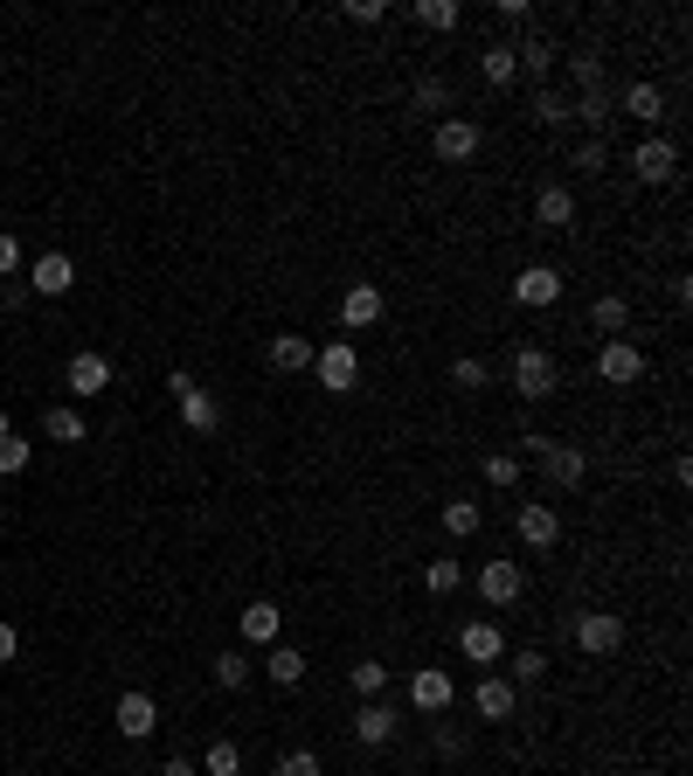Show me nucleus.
Here are the masks:
<instances>
[{
  "label": "nucleus",
  "mask_w": 693,
  "mask_h": 776,
  "mask_svg": "<svg viewBox=\"0 0 693 776\" xmlns=\"http://www.w3.org/2000/svg\"><path fill=\"white\" fill-rule=\"evenodd\" d=\"M513 396L521 402H548L555 396V360L542 347H513Z\"/></svg>",
  "instance_id": "f257e3e1"
},
{
  "label": "nucleus",
  "mask_w": 693,
  "mask_h": 776,
  "mask_svg": "<svg viewBox=\"0 0 693 776\" xmlns=\"http://www.w3.org/2000/svg\"><path fill=\"white\" fill-rule=\"evenodd\" d=\"M479 125L472 118H438V125H430V153H438V160L444 167H465V160H479Z\"/></svg>",
  "instance_id": "f03ea898"
},
{
  "label": "nucleus",
  "mask_w": 693,
  "mask_h": 776,
  "mask_svg": "<svg viewBox=\"0 0 693 776\" xmlns=\"http://www.w3.org/2000/svg\"><path fill=\"white\" fill-rule=\"evenodd\" d=\"M313 368H319V388L347 396V388L361 381V354H354V340H326V347L313 354Z\"/></svg>",
  "instance_id": "7ed1b4c3"
},
{
  "label": "nucleus",
  "mask_w": 693,
  "mask_h": 776,
  "mask_svg": "<svg viewBox=\"0 0 693 776\" xmlns=\"http://www.w3.org/2000/svg\"><path fill=\"white\" fill-rule=\"evenodd\" d=\"M576 644H582L589 659H610V652L624 644V617H618V610H582V617H576Z\"/></svg>",
  "instance_id": "20e7f679"
},
{
  "label": "nucleus",
  "mask_w": 693,
  "mask_h": 776,
  "mask_svg": "<svg viewBox=\"0 0 693 776\" xmlns=\"http://www.w3.org/2000/svg\"><path fill=\"white\" fill-rule=\"evenodd\" d=\"M631 174L645 180V188H665V180L680 174V146L673 139H638L631 146Z\"/></svg>",
  "instance_id": "39448f33"
},
{
  "label": "nucleus",
  "mask_w": 693,
  "mask_h": 776,
  "mask_svg": "<svg viewBox=\"0 0 693 776\" xmlns=\"http://www.w3.org/2000/svg\"><path fill=\"white\" fill-rule=\"evenodd\" d=\"M451 701H458V686H451V672H444V665L409 672V707H417V714H444Z\"/></svg>",
  "instance_id": "423d86ee"
},
{
  "label": "nucleus",
  "mask_w": 693,
  "mask_h": 776,
  "mask_svg": "<svg viewBox=\"0 0 693 776\" xmlns=\"http://www.w3.org/2000/svg\"><path fill=\"white\" fill-rule=\"evenodd\" d=\"M521 589H527V568L513 562V555H493V562L479 568V597H485V604H513Z\"/></svg>",
  "instance_id": "0eeeda50"
},
{
  "label": "nucleus",
  "mask_w": 693,
  "mask_h": 776,
  "mask_svg": "<svg viewBox=\"0 0 693 776\" xmlns=\"http://www.w3.org/2000/svg\"><path fill=\"white\" fill-rule=\"evenodd\" d=\"M534 464H542V472L561 485V493H576V485L589 479V451H582V444H555V437H548V451L534 458Z\"/></svg>",
  "instance_id": "6e6552de"
},
{
  "label": "nucleus",
  "mask_w": 693,
  "mask_h": 776,
  "mask_svg": "<svg viewBox=\"0 0 693 776\" xmlns=\"http://www.w3.org/2000/svg\"><path fill=\"white\" fill-rule=\"evenodd\" d=\"M112 721H118V735H125V742H146L153 728H160V701H153V693H118Z\"/></svg>",
  "instance_id": "1a4fd4ad"
},
{
  "label": "nucleus",
  "mask_w": 693,
  "mask_h": 776,
  "mask_svg": "<svg viewBox=\"0 0 693 776\" xmlns=\"http://www.w3.org/2000/svg\"><path fill=\"white\" fill-rule=\"evenodd\" d=\"M513 534H521L527 548H555V541H561V513L548 500H527L521 513H513Z\"/></svg>",
  "instance_id": "9d476101"
},
{
  "label": "nucleus",
  "mask_w": 693,
  "mask_h": 776,
  "mask_svg": "<svg viewBox=\"0 0 693 776\" xmlns=\"http://www.w3.org/2000/svg\"><path fill=\"white\" fill-rule=\"evenodd\" d=\"M458 652H465L472 665H500L506 659V631L493 625V617H472V625L458 631Z\"/></svg>",
  "instance_id": "9b49d317"
},
{
  "label": "nucleus",
  "mask_w": 693,
  "mask_h": 776,
  "mask_svg": "<svg viewBox=\"0 0 693 776\" xmlns=\"http://www.w3.org/2000/svg\"><path fill=\"white\" fill-rule=\"evenodd\" d=\"M513 701H521V686L500 680V672H479V686H472V714L479 721H513Z\"/></svg>",
  "instance_id": "f8f14e48"
},
{
  "label": "nucleus",
  "mask_w": 693,
  "mask_h": 776,
  "mask_svg": "<svg viewBox=\"0 0 693 776\" xmlns=\"http://www.w3.org/2000/svg\"><path fill=\"white\" fill-rule=\"evenodd\" d=\"M597 375H603L610 388H631L638 375H645V354H638L631 340H603V347H597Z\"/></svg>",
  "instance_id": "ddd939ff"
},
{
  "label": "nucleus",
  "mask_w": 693,
  "mask_h": 776,
  "mask_svg": "<svg viewBox=\"0 0 693 776\" xmlns=\"http://www.w3.org/2000/svg\"><path fill=\"white\" fill-rule=\"evenodd\" d=\"M70 284H76V264H70L63 250H42V256H35V271H29V292H42V298H63Z\"/></svg>",
  "instance_id": "4468645a"
},
{
  "label": "nucleus",
  "mask_w": 693,
  "mask_h": 776,
  "mask_svg": "<svg viewBox=\"0 0 693 776\" xmlns=\"http://www.w3.org/2000/svg\"><path fill=\"white\" fill-rule=\"evenodd\" d=\"M63 381H70V396H105V388H112V360L105 354H70Z\"/></svg>",
  "instance_id": "2eb2a0df"
},
{
  "label": "nucleus",
  "mask_w": 693,
  "mask_h": 776,
  "mask_svg": "<svg viewBox=\"0 0 693 776\" xmlns=\"http://www.w3.org/2000/svg\"><path fill=\"white\" fill-rule=\"evenodd\" d=\"M381 305H389V298H381V284H347V298H340V326H347V333L375 326V319H381Z\"/></svg>",
  "instance_id": "dca6fc26"
},
{
  "label": "nucleus",
  "mask_w": 693,
  "mask_h": 776,
  "mask_svg": "<svg viewBox=\"0 0 693 776\" xmlns=\"http://www.w3.org/2000/svg\"><path fill=\"white\" fill-rule=\"evenodd\" d=\"M513 298L521 305H555L561 298V271L555 264H527L521 277H513Z\"/></svg>",
  "instance_id": "f3484780"
},
{
  "label": "nucleus",
  "mask_w": 693,
  "mask_h": 776,
  "mask_svg": "<svg viewBox=\"0 0 693 776\" xmlns=\"http://www.w3.org/2000/svg\"><path fill=\"white\" fill-rule=\"evenodd\" d=\"M277 625H285V610H277L271 597H256L243 617H237V631H243V644H277Z\"/></svg>",
  "instance_id": "a211bd4d"
},
{
  "label": "nucleus",
  "mask_w": 693,
  "mask_h": 776,
  "mask_svg": "<svg viewBox=\"0 0 693 776\" xmlns=\"http://www.w3.org/2000/svg\"><path fill=\"white\" fill-rule=\"evenodd\" d=\"M313 340H305V333H271V368L277 375H305V368H313Z\"/></svg>",
  "instance_id": "6ab92c4d"
},
{
  "label": "nucleus",
  "mask_w": 693,
  "mask_h": 776,
  "mask_svg": "<svg viewBox=\"0 0 693 776\" xmlns=\"http://www.w3.org/2000/svg\"><path fill=\"white\" fill-rule=\"evenodd\" d=\"M534 222H542V229H576V195L548 180V188L534 195Z\"/></svg>",
  "instance_id": "aec40b11"
},
{
  "label": "nucleus",
  "mask_w": 693,
  "mask_h": 776,
  "mask_svg": "<svg viewBox=\"0 0 693 776\" xmlns=\"http://www.w3.org/2000/svg\"><path fill=\"white\" fill-rule=\"evenodd\" d=\"M396 707H381V701H368L361 714H354V742H368V748H381V742H396Z\"/></svg>",
  "instance_id": "412c9836"
},
{
  "label": "nucleus",
  "mask_w": 693,
  "mask_h": 776,
  "mask_svg": "<svg viewBox=\"0 0 693 776\" xmlns=\"http://www.w3.org/2000/svg\"><path fill=\"white\" fill-rule=\"evenodd\" d=\"M618 118H638V125H659V118H665V91H659V84H631V91L618 97Z\"/></svg>",
  "instance_id": "4be33fe9"
},
{
  "label": "nucleus",
  "mask_w": 693,
  "mask_h": 776,
  "mask_svg": "<svg viewBox=\"0 0 693 776\" xmlns=\"http://www.w3.org/2000/svg\"><path fill=\"white\" fill-rule=\"evenodd\" d=\"M42 437H49V444H84L91 430H84V417H76L70 402H49L42 409Z\"/></svg>",
  "instance_id": "5701e85b"
},
{
  "label": "nucleus",
  "mask_w": 693,
  "mask_h": 776,
  "mask_svg": "<svg viewBox=\"0 0 693 776\" xmlns=\"http://www.w3.org/2000/svg\"><path fill=\"white\" fill-rule=\"evenodd\" d=\"M264 672H271V686H298L305 680V652L298 644H264Z\"/></svg>",
  "instance_id": "b1692460"
},
{
  "label": "nucleus",
  "mask_w": 693,
  "mask_h": 776,
  "mask_svg": "<svg viewBox=\"0 0 693 776\" xmlns=\"http://www.w3.org/2000/svg\"><path fill=\"white\" fill-rule=\"evenodd\" d=\"M409 21H417V29H430V35H451L458 21H465V8H458V0H417V8H409Z\"/></svg>",
  "instance_id": "393cba45"
},
{
  "label": "nucleus",
  "mask_w": 693,
  "mask_h": 776,
  "mask_svg": "<svg viewBox=\"0 0 693 776\" xmlns=\"http://www.w3.org/2000/svg\"><path fill=\"white\" fill-rule=\"evenodd\" d=\"M423 589H430V597H458V589H465V568H458V555H430V562H423Z\"/></svg>",
  "instance_id": "a878e982"
},
{
  "label": "nucleus",
  "mask_w": 693,
  "mask_h": 776,
  "mask_svg": "<svg viewBox=\"0 0 693 776\" xmlns=\"http://www.w3.org/2000/svg\"><path fill=\"white\" fill-rule=\"evenodd\" d=\"M513 56H521L527 76H548L561 63V49H555V35H527V42H513Z\"/></svg>",
  "instance_id": "bb28decb"
},
{
  "label": "nucleus",
  "mask_w": 693,
  "mask_h": 776,
  "mask_svg": "<svg viewBox=\"0 0 693 776\" xmlns=\"http://www.w3.org/2000/svg\"><path fill=\"white\" fill-rule=\"evenodd\" d=\"M479 70H485V84H513L521 76V56H513V42H485V56H479Z\"/></svg>",
  "instance_id": "cd10ccee"
},
{
  "label": "nucleus",
  "mask_w": 693,
  "mask_h": 776,
  "mask_svg": "<svg viewBox=\"0 0 693 776\" xmlns=\"http://www.w3.org/2000/svg\"><path fill=\"white\" fill-rule=\"evenodd\" d=\"M181 423H188V430H201V437H209V430L222 423V409H216V396H209V388H188V396H181Z\"/></svg>",
  "instance_id": "c85d7f7f"
},
{
  "label": "nucleus",
  "mask_w": 693,
  "mask_h": 776,
  "mask_svg": "<svg viewBox=\"0 0 693 776\" xmlns=\"http://www.w3.org/2000/svg\"><path fill=\"white\" fill-rule=\"evenodd\" d=\"M569 118H589V125H603V118H618V97H610V84H589L576 105H569Z\"/></svg>",
  "instance_id": "c756f323"
},
{
  "label": "nucleus",
  "mask_w": 693,
  "mask_h": 776,
  "mask_svg": "<svg viewBox=\"0 0 693 776\" xmlns=\"http://www.w3.org/2000/svg\"><path fill=\"white\" fill-rule=\"evenodd\" d=\"M479 521H485V506H479V500H444V534L472 541V534H479Z\"/></svg>",
  "instance_id": "7c9ffc66"
},
{
  "label": "nucleus",
  "mask_w": 693,
  "mask_h": 776,
  "mask_svg": "<svg viewBox=\"0 0 693 776\" xmlns=\"http://www.w3.org/2000/svg\"><path fill=\"white\" fill-rule=\"evenodd\" d=\"M624 319H631V305H624L618 292H603L597 305H589V326H597V333H610V340H618V333H624Z\"/></svg>",
  "instance_id": "2f4dec72"
},
{
  "label": "nucleus",
  "mask_w": 693,
  "mask_h": 776,
  "mask_svg": "<svg viewBox=\"0 0 693 776\" xmlns=\"http://www.w3.org/2000/svg\"><path fill=\"white\" fill-rule=\"evenodd\" d=\"M14 472H29V444H21L14 423L0 417V479H14Z\"/></svg>",
  "instance_id": "473e14b6"
},
{
  "label": "nucleus",
  "mask_w": 693,
  "mask_h": 776,
  "mask_svg": "<svg viewBox=\"0 0 693 776\" xmlns=\"http://www.w3.org/2000/svg\"><path fill=\"white\" fill-rule=\"evenodd\" d=\"M209 672H216V686H229V693L250 686V659H243V652H216V659H209Z\"/></svg>",
  "instance_id": "72a5a7b5"
},
{
  "label": "nucleus",
  "mask_w": 693,
  "mask_h": 776,
  "mask_svg": "<svg viewBox=\"0 0 693 776\" xmlns=\"http://www.w3.org/2000/svg\"><path fill=\"white\" fill-rule=\"evenodd\" d=\"M506 665H513V686H542V672H548V659H542V644H527V652H513Z\"/></svg>",
  "instance_id": "f704fd0d"
},
{
  "label": "nucleus",
  "mask_w": 693,
  "mask_h": 776,
  "mask_svg": "<svg viewBox=\"0 0 693 776\" xmlns=\"http://www.w3.org/2000/svg\"><path fill=\"white\" fill-rule=\"evenodd\" d=\"M347 680H354V693H361V701H381V686H389V665H375V659H361V665H354V672H347Z\"/></svg>",
  "instance_id": "c9c22d12"
},
{
  "label": "nucleus",
  "mask_w": 693,
  "mask_h": 776,
  "mask_svg": "<svg viewBox=\"0 0 693 776\" xmlns=\"http://www.w3.org/2000/svg\"><path fill=\"white\" fill-rule=\"evenodd\" d=\"M201 776H243V748L237 742H209V769Z\"/></svg>",
  "instance_id": "e433bc0d"
},
{
  "label": "nucleus",
  "mask_w": 693,
  "mask_h": 776,
  "mask_svg": "<svg viewBox=\"0 0 693 776\" xmlns=\"http://www.w3.org/2000/svg\"><path fill=\"white\" fill-rule=\"evenodd\" d=\"M485 485H500V493H506V485H521V458L493 451V458H485Z\"/></svg>",
  "instance_id": "4c0bfd02"
},
{
  "label": "nucleus",
  "mask_w": 693,
  "mask_h": 776,
  "mask_svg": "<svg viewBox=\"0 0 693 776\" xmlns=\"http://www.w3.org/2000/svg\"><path fill=\"white\" fill-rule=\"evenodd\" d=\"M417 112H451V84H444V76H423V84H417Z\"/></svg>",
  "instance_id": "58836bf2"
},
{
  "label": "nucleus",
  "mask_w": 693,
  "mask_h": 776,
  "mask_svg": "<svg viewBox=\"0 0 693 776\" xmlns=\"http://www.w3.org/2000/svg\"><path fill=\"white\" fill-rule=\"evenodd\" d=\"M561 118H569V97H561V91H542V97H534V125H561Z\"/></svg>",
  "instance_id": "ea45409f"
},
{
  "label": "nucleus",
  "mask_w": 693,
  "mask_h": 776,
  "mask_svg": "<svg viewBox=\"0 0 693 776\" xmlns=\"http://www.w3.org/2000/svg\"><path fill=\"white\" fill-rule=\"evenodd\" d=\"M277 776H319V756L313 748H285V756H277Z\"/></svg>",
  "instance_id": "a19ab883"
},
{
  "label": "nucleus",
  "mask_w": 693,
  "mask_h": 776,
  "mask_svg": "<svg viewBox=\"0 0 693 776\" xmlns=\"http://www.w3.org/2000/svg\"><path fill=\"white\" fill-rule=\"evenodd\" d=\"M451 381H458V388H485V360H479V354H458V360H451Z\"/></svg>",
  "instance_id": "79ce46f5"
},
{
  "label": "nucleus",
  "mask_w": 693,
  "mask_h": 776,
  "mask_svg": "<svg viewBox=\"0 0 693 776\" xmlns=\"http://www.w3.org/2000/svg\"><path fill=\"white\" fill-rule=\"evenodd\" d=\"M569 84H576V91L603 84V56H569Z\"/></svg>",
  "instance_id": "37998d69"
},
{
  "label": "nucleus",
  "mask_w": 693,
  "mask_h": 776,
  "mask_svg": "<svg viewBox=\"0 0 693 776\" xmlns=\"http://www.w3.org/2000/svg\"><path fill=\"white\" fill-rule=\"evenodd\" d=\"M347 21H361V29H375V21H389V0H347Z\"/></svg>",
  "instance_id": "c03bdc74"
},
{
  "label": "nucleus",
  "mask_w": 693,
  "mask_h": 776,
  "mask_svg": "<svg viewBox=\"0 0 693 776\" xmlns=\"http://www.w3.org/2000/svg\"><path fill=\"white\" fill-rule=\"evenodd\" d=\"M603 160H610V146H603V133H597V139H582V146H576V167H582V174H597Z\"/></svg>",
  "instance_id": "a18cd8bd"
},
{
  "label": "nucleus",
  "mask_w": 693,
  "mask_h": 776,
  "mask_svg": "<svg viewBox=\"0 0 693 776\" xmlns=\"http://www.w3.org/2000/svg\"><path fill=\"white\" fill-rule=\"evenodd\" d=\"M14 271H21V243L0 229V277H14Z\"/></svg>",
  "instance_id": "49530a36"
},
{
  "label": "nucleus",
  "mask_w": 693,
  "mask_h": 776,
  "mask_svg": "<svg viewBox=\"0 0 693 776\" xmlns=\"http://www.w3.org/2000/svg\"><path fill=\"white\" fill-rule=\"evenodd\" d=\"M438 748L444 756H465V728H438Z\"/></svg>",
  "instance_id": "de8ad7c7"
},
{
  "label": "nucleus",
  "mask_w": 693,
  "mask_h": 776,
  "mask_svg": "<svg viewBox=\"0 0 693 776\" xmlns=\"http://www.w3.org/2000/svg\"><path fill=\"white\" fill-rule=\"evenodd\" d=\"M14 652H21V631H14V625H0V665H8Z\"/></svg>",
  "instance_id": "09e8293b"
},
{
  "label": "nucleus",
  "mask_w": 693,
  "mask_h": 776,
  "mask_svg": "<svg viewBox=\"0 0 693 776\" xmlns=\"http://www.w3.org/2000/svg\"><path fill=\"white\" fill-rule=\"evenodd\" d=\"M160 776H201V769H195L188 756H167V763H160Z\"/></svg>",
  "instance_id": "8fccbe9b"
}]
</instances>
